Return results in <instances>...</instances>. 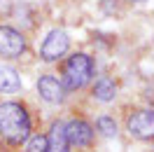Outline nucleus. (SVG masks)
Returning <instances> with one entry per match:
<instances>
[{
	"label": "nucleus",
	"instance_id": "obj_10",
	"mask_svg": "<svg viewBox=\"0 0 154 152\" xmlns=\"http://www.w3.org/2000/svg\"><path fill=\"white\" fill-rule=\"evenodd\" d=\"M91 94H94V98L100 101V103H110V101H115V96H117L115 80H110V77H98L96 84H94V89H91Z\"/></svg>",
	"mask_w": 154,
	"mask_h": 152
},
{
	"label": "nucleus",
	"instance_id": "obj_4",
	"mask_svg": "<svg viewBox=\"0 0 154 152\" xmlns=\"http://www.w3.org/2000/svg\"><path fill=\"white\" fill-rule=\"evenodd\" d=\"M68 49H70V38H68V33L56 28L45 38L42 47H40V59L47 61V63H54V61H61V59L66 56Z\"/></svg>",
	"mask_w": 154,
	"mask_h": 152
},
{
	"label": "nucleus",
	"instance_id": "obj_13",
	"mask_svg": "<svg viewBox=\"0 0 154 152\" xmlns=\"http://www.w3.org/2000/svg\"><path fill=\"white\" fill-rule=\"evenodd\" d=\"M7 7H10V0H0V12L7 10Z\"/></svg>",
	"mask_w": 154,
	"mask_h": 152
},
{
	"label": "nucleus",
	"instance_id": "obj_12",
	"mask_svg": "<svg viewBox=\"0 0 154 152\" xmlns=\"http://www.w3.org/2000/svg\"><path fill=\"white\" fill-rule=\"evenodd\" d=\"M26 152H47V136H42V133L28 136V143H26Z\"/></svg>",
	"mask_w": 154,
	"mask_h": 152
},
{
	"label": "nucleus",
	"instance_id": "obj_11",
	"mask_svg": "<svg viewBox=\"0 0 154 152\" xmlns=\"http://www.w3.org/2000/svg\"><path fill=\"white\" fill-rule=\"evenodd\" d=\"M96 131L100 133V136H105V138L117 136V122H115V117H110V115H100V117L96 119Z\"/></svg>",
	"mask_w": 154,
	"mask_h": 152
},
{
	"label": "nucleus",
	"instance_id": "obj_9",
	"mask_svg": "<svg viewBox=\"0 0 154 152\" xmlns=\"http://www.w3.org/2000/svg\"><path fill=\"white\" fill-rule=\"evenodd\" d=\"M21 91V77L14 68L2 66L0 68V94H19Z\"/></svg>",
	"mask_w": 154,
	"mask_h": 152
},
{
	"label": "nucleus",
	"instance_id": "obj_15",
	"mask_svg": "<svg viewBox=\"0 0 154 152\" xmlns=\"http://www.w3.org/2000/svg\"><path fill=\"white\" fill-rule=\"evenodd\" d=\"M152 152H154V150H152Z\"/></svg>",
	"mask_w": 154,
	"mask_h": 152
},
{
	"label": "nucleus",
	"instance_id": "obj_1",
	"mask_svg": "<svg viewBox=\"0 0 154 152\" xmlns=\"http://www.w3.org/2000/svg\"><path fill=\"white\" fill-rule=\"evenodd\" d=\"M0 136L5 141L19 143L28 141L30 136V115L17 101H7V103H0Z\"/></svg>",
	"mask_w": 154,
	"mask_h": 152
},
{
	"label": "nucleus",
	"instance_id": "obj_14",
	"mask_svg": "<svg viewBox=\"0 0 154 152\" xmlns=\"http://www.w3.org/2000/svg\"><path fill=\"white\" fill-rule=\"evenodd\" d=\"M133 2H145V0H133Z\"/></svg>",
	"mask_w": 154,
	"mask_h": 152
},
{
	"label": "nucleus",
	"instance_id": "obj_8",
	"mask_svg": "<svg viewBox=\"0 0 154 152\" xmlns=\"http://www.w3.org/2000/svg\"><path fill=\"white\" fill-rule=\"evenodd\" d=\"M47 152H70V143L66 138V122H51L47 133Z\"/></svg>",
	"mask_w": 154,
	"mask_h": 152
},
{
	"label": "nucleus",
	"instance_id": "obj_3",
	"mask_svg": "<svg viewBox=\"0 0 154 152\" xmlns=\"http://www.w3.org/2000/svg\"><path fill=\"white\" fill-rule=\"evenodd\" d=\"M126 131L138 141H154V108H138L126 117Z\"/></svg>",
	"mask_w": 154,
	"mask_h": 152
},
{
	"label": "nucleus",
	"instance_id": "obj_6",
	"mask_svg": "<svg viewBox=\"0 0 154 152\" xmlns=\"http://www.w3.org/2000/svg\"><path fill=\"white\" fill-rule=\"evenodd\" d=\"M94 136H96L94 126L82 117H75V119H70L66 124V138L75 147H89L94 143Z\"/></svg>",
	"mask_w": 154,
	"mask_h": 152
},
{
	"label": "nucleus",
	"instance_id": "obj_2",
	"mask_svg": "<svg viewBox=\"0 0 154 152\" xmlns=\"http://www.w3.org/2000/svg\"><path fill=\"white\" fill-rule=\"evenodd\" d=\"M94 77V61L84 52H75L72 56H68L61 68V84L66 91H77L82 87H87Z\"/></svg>",
	"mask_w": 154,
	"mask_h": 152
},
{
	"label": "nucleus",
	"instance_id": "obj_5",
	"mask_svg": "<svg viewBox=\"0 0 154 152\" xmlns=\"http://www.w3.org/2000/svg\"><path fill=\"white\" fill-rule=\"evenodd\" d=\"M26 38L23 33L12 26H0V56L2 59H21L26 54Z\"/></svg>",
	"mask_w": 154,
	"mask_h": 152
},
{
	"label": "nucleus",
	"instance_id": "obj_7",
	"mask_svg": "<svg viewBox=\"0 0 154 152\" xmlns=\"http://www.w3.org/2000/svg\"><path fill=\"white\" fill-rule=\"evenodd\" d=\"M38 94H40L42 101H47L51 105H58V103H63V98H66V89H63L58 77L42 75L38 80Z\"/></svg>",
	"mask_w": 154,
	"mask_h": 152
}]
</instances>
